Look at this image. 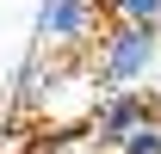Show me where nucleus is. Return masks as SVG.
<instances>
[{"label":"nucleus","instance_id":"nucleus-3","mask_svg":"<svg viewBox=\"0 0 161 154\" xmlns=\"http://www.w3.org/2000/svg\"><path fill=\"white\" fill-rule=\"evenodd\" d=\"M99 25V0H43L37 13V37L50 49H80Z\"/></svg>","mask_w":161,"mask_h":154},{"label":"nucleus","instance_id":"nucleus-6","mask_svg":"<svg viewBox=\"0 0 161 154\" xmlns=\"http://www.w3.org/2000/svg\"><path fill=\"white\" fill-rule=\"evenodd\" d=\"M31 154H68V142H62V136H50V142H37Z\"/></svg>","mask_w":161,"mask_h":154},{"label":"nucleus","instance_id":"nucleus-4","mask_svg":"<svg viewBox=\"0 0 161 154\" xmlns=\"http://www.w3.org/2000/svg\"><path fill=\"white\" fill-rule=\"evenodd\" d=\"M112 25H161V0H99Z\"/></svg>","mask_w":161,"mask_h":154},{"label":"nucleus","instance_id":"nucleus-1","mask_svg":"<svg viewBox=\"0 0 161 154\" xmlns=\"http://www.w3.org/2000/svg\"><path fill=\"white\" fill-rule=\"evenodd\" d=\"M161 68V25H105L93 43V80L112 86H142Z\"/></svg>","mask_w":161,"mask_h":154},{"label":"nucleus","instance_id":"nucleus-5","mask_svg":"<svg viewBox=\"0 0 161 154\" xmlns=\"http://www.w3.org/2000/svg\"><path fill=\"white\" fill-rule=\"evenodd\" d=\"M112 154H161V111H155V117H142V123L124 136Z\"/></svg>","mask_w":161,"mask_h":154},{"label":"nucleus","instance_id":"nucleus-2","mask_svg":"<svg viewBox=\"0 0 161 154\" xmlns=\"http://www.w3.org/2000/svg\"><path fill=\"white\" fill-rule=\"evenodd\" d=\"M161 99L142 93V86H112V93H99V105H93V117H87V136L99 142V148H118L124 136L136 130L142 117H155Z\"/></svg>","mask_w":161,"mask_h":154}]
</instances>
